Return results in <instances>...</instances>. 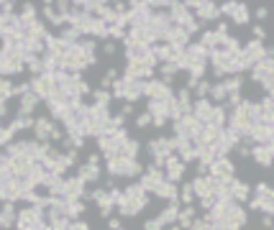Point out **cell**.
Here are the masks:
<instances>
[{
  "mask_svg": "<svg viewBox=\"0 0 274 230\" xmlns=\"http://www.w3.org/2000/svg\"><path fill=\"white\" fill-rule=\"evenodd\" d=\"M44 207H24V210H18V217H16V228L18 230H33L36 225H44Z\"/></svg>",
  "mask_w": 274,
  "mask_h": 230,
  "instance_id": "obj_1",
  "label": "cell"
},
{
  "mask_svg": "<svg viewBox=\"0 0 274 230\" xmlns=\"http://www.w3.org/2000/svg\"><path fill=\"white\" fill-rule=\"evenodd\" d=\"M233 174H236V164L228 156H221V159H215L213 164H210V169H208V177H213V179H218V182H225V179H233Z\"/></svg>",
  "mask_w": 274,
  "mask_h": 230,
  "instance_id": "obj_2",
  "label": "cell"
},
{
  "mask_svg": "<svg viewBox=\"0 0 274 230\" xmlns=\"http://www.w3.org/2000/svg\"><path fill=\"white\" fill-rule=\"evenodd\" d=\"M249 138H251V143H254V146H272V141H274V131H272V125H261V123H256L254 128L249 131Z\"/></svg>",
  "mask_w": 274,
  "mask_h": 230,
  "instance_id": "obj_3",
  "label": "cell"
},
{
  "mask_svg": "<svg viewBox=\"0 0 274 230\" xmlns=\"http://www.w3.org/2000/svg\"><path fill=\"white\" fill-rule=\"evenodd\" d=\"M182 174H185V164H182V161L172 154L164 161V177H167V182H179Z\"/></svg>",
  "mask_w": 274,
  "mask_h": 230,
  "instance_id": "obj_4",
  "label": "cell"
},
{
  "mask_svg": "<svg viewBox=\"0 0 274 230\" xmlns=\"http://www.w3.org/2000/svg\"><path fill=\"white\" fill-rule=\"evenodd\" d=\"M154 194L159 200H167V202H177V194H179V189H177V184L174 182H159L156 184V189H154Z\"/></svg>",
  "mask_w": 274,
  "mask_h": 230,
  "instance_id": "obj_5",
  "label": "cell"
},
{
  "mask_svg": "<svg viewBox=\"0 0 274 230\" xmlns=\"http://www.w3.org/2000/svg\"><path fill=\"white\" fill-rule=\"evenodd\" d=\"M195 18L202 23V21H215V18H221V8L215 5V3H205V0H200V5L195 10Z\"/></svg>",
  "mask_w": 274,
  "mask_h": 230,
  "instance_id": "obj_6",
  "label": "cell"
},
{
  "mask_svg": "<svg viewBox=\"0 0 274 230\" xmlns=\"http://www.w3.org/2000/svg\"><path fill=\"white\" fill-rule=\"evenodd\" d=\"M51 131H54L51 118H36L33 120V136H36V141H49Z\"/></svg>",
  "mask_w": 274,
  "mask_h": 230,
  "instance_id": "obj_7",
  "label": "cell"
},
{
  "mask_svg": "<svg viewBox=\"0 0 274 230\" xmlns=\"http://www.w3.org/2000/svg\"><path fill=\"white\" fill-rule=\"evenodd\" d=\"M251 159H254L259 166H272V159H274L272 146H251Z\"/></svg>",
  "mask_w": 274,
  "mask_h": 230,
  "instance_id": "obj_8",
  "label": "cell"
},
{
  "mask_svg": "<svg viewBox=\"0 0 274 230\" xmlns=\"http://www.w3.org/2000/svg\"><path fill=\"white\" fill-rule=\"evenodd\" d=\"M177 215H179V202H169L162 212L156 215V220H159V225H172V223H177Z\"/></svg>",
  "mask_w": 274,
  "mask_h": 230,
  "instance_id": "obj_9",
  "label": "cell"
},
{
  "mask_svg": "<svg viewBox=\"0 0 274 230\" xmlns=\"http://www.w3.org/2000/svg\"><path fill=\"white\" fill-rule=\"evenodd\" d=\"M77 177L82 179L85 184L98 182L100 179V164H82V166H77Z\"/></svg>",
  "mask_w": 274,
  "mask_h": 230,
  "instance_id": "obj_10",
  "label": "cell"
},
{
  "mask_svg": "<svg viewBox=\"0 0 274 230\" xmlns=\"http://www.w3.org/2000/svg\"><path fill=\"white\" fill-rule=\"evenodd\" d=\"M39 102H41V100L33 95V92H26L24 97H18V115H31L33 110H36Z\"/></svg>",
  "mask_w": 274,
  "mask_h": 230,
  "instance_id": "obj_11",
  "label": "cell"
},
{
  "mask_svg": "<svg viewBox=\"0 0 274 230\" xmlns=\"http://www.w3.org/2000/svg\"><path fill=\"white\" fill-rule=\"evenodd\" d=\"M228 18H231V23H236V26H244V23H249V18H251V13H249V5H244V3H236L233 13L228 16Z\"/></svg>",
  "mask_w": 274,
  "mask_h": 230,
  "instance_id": "obj_12",
  "label": "cell"
},
{
  "mask_svg": "<svg viewBox=\"0 0 274 230\" xmlns=\"http://www.w3.org/2000/svg\"><path fill=\"white\" fill-rule=\"evenodd\" d=\"M139 151H141V143L139 141H133V138H128V141H125V146L121 148V156H125V159H128V161H136V159H139Z\"/></svg>",
  "mask_w": 274,
  "mask_h": 230,
  "instance_id": "obj_13",
  "label": "cell"
},
{
  "mask_svg": "<svg viewBox=\"0 0 274 230\" xmlns=\"http://www.w3.org/2000/svg\"><path fill=\"white\" fill-rule=\"evenodd\" d=\"M254 210H261V212H267V215H272V210H274V202H272V197H261V194H256L254 200L249 202Z\"/></svg>",
  "mask_w": 274,
  "mask_h": 230,
  "instance_id": "obj_14",
  "label": "cell"
},
{
  "mask_svg": "<svg viewBox=\"0 0 274 230\" xmlns=\"http://www.w3.org/2000/svg\"><path fill=\"white\" fill-rule=\"evenodd\" d=\"M177 72H179V69H177V64H172V62H164V64H159V74L164 77V82H172Z\"/></svg>",
  "mask_w": 274,
  "mask_h": 230,
  "instance_id": "obj_15",
  "label": "cell"
},
{
  "mask_svg": "<svg viewBox=\"0 0 274 230\" xmlns=\"http://www.w3.org/2000/svg\"><path fill=\"white\" fill-rule=\"evenodd\" d=\"M177 202H182V205H192V202H195V194H192V187H190V184H185V187L179 189Z\"/></svg>",
  "mask_w": 274,
  "mask_h": 230,
  "instance_id": "obj_16",
  "label": "cell"
},
{
  "mask_svg": "<svg viewBox=\"0 0 274 230\" xmlns=\"http://www.w3.org/2000/svg\"><path fill=\"white\" fill-rule=\"evenodd\" d=\"M210 85L213 82H208V79H200V82L192 87V92L198 95V100H202V97H208V92H210Z\"/></svg>",
  "mask_w": 274,
  "mask_h": 230,
  "instance_id": "obj_17",
  "label": "cell"
},
{
  "mask_svg": "<svg viewBox=\"0 0 274 230\" xmlns=\"http://www.w3.org/2000/svg\"><path fill=\"white\" fill-rule=\"evenodd\" d=\"M93 97H95L98 105H108V102L113 100V95H110L108 90H95V92H93Z\"/></svg>",
  "mask_w": 274,
  "mask_h": 230,
  "instance_id": "obj_18",
  "label": "cell"
},
{
  "mask_svg": "<svg viewBox=\"0 0 274 230\" xmlns=\"http://www.w3.org/2000/svg\"><path fill=\"white\" fill-rule=\"evenodd\" d=\"M208 228H210V220H208V217H195L187 230H208Z\"/></svg>",
  "mask_w": 274,
  "mask_h": 230,
  "instance_id": "obj_19",
  "label": "cell"
},
{
  "mask_svg": "<svg viewBox=\"0 0 274 230\" xmlns=\"http://www.w3.org/2000/svg\"><path fill=\"white\" fill-rule=\"evenodd\" d=\"M108 36L110 39H125V28H121V26H108Z\"/></svg>",
  "mask_w": 274,
  "mask_h": 230,
  "instance_id": "obj_20",
  "label": "cell"
},
{
  "mask_svg": "<svg viewBox=\"0 0 274 230\" xmlns=\"http://www.w3.org/2000/svg\"><path fill=\"white\" fill-rule=\"evenodd\" d=\"M146 125H151V115L149 113H141L139 118H136V128H146Z\"/></svg>",
  "mask_w": 274,
  "mask_h": 230,
  "instance_id": "obj_21",
  "label": "cell"
},
{
  "mask_svg": "<svg viewBox=\"0 0 274 230\" xmlns=\"http://www.w3.org/2000/svg\"><path fill=\"white\" fill-rule=\"evenodd\" d=\"M256 194H261V197H272V187L267 182H259L256 184Z\"/></svg>",
  "mask_w": 274,
  "mask_h": 230,
  "instance_id": "obj_22",
  "label": "cell"
},
{
  "mask_svg": "<svg viewBox=\"0 0 274 230\" xmlns=\"http://www.w3.org/2000/svg\"><path fill=\"white\" fill-rule=\"evenodd\" d=\"M70 230H90V223L87 220H72Z\"/></svg>",
  "mask_w": 274,
  "mask_h": 230,
  "instance_id": "obj_23",
  "label": "cell"
},
{
  "mask_svg": "<svg viewBox=\"0 0 274 230\" xmlns=\"http://www.w3.org/2000/svg\"><path fill=\"white\" fill-rule=\"evenodd\" d=\"M144 230H164V228L159 225V220L154 217V220H146V223H144Z\"/></svg>",
  "mask_w": 274,
  "mask_h": 230,
  "instance_id": "obj_24",
  "label": "cell"
},
{
  "mask_svg": "<svg viewBox=\"0 0 274 230\" xmlns=\"http://www.w3.org/2000/svg\"><path fill=\"white\" fill-rule=\"evenodd\" d=\"M102 51H105V56H113V54H116V44H113V41H105Z\"/></svg>",
  "mask_w": 274,
  "mask_h": 230,
  "instance_id": "obj_25",
  "label": "cell"
},
{
  "mask_svg": "<svg viewBox=\"0 0 274 230\" xmlns=\"http://www.w3.org/2000/svg\"><path fill=\"white\" fill-rule=\"evenodd\" d=\"M121 115H123V118H128V115H133V105H131V102H123Z\"/></svg>",
  "mask_w": 274,
  "mask_h": 230,
  "instance_id": "obj_26",
  "label": "cell"
},
{
  "mask_svg": "<svg viewBox=\"0 0 274 230\" xmlns=\"http://www.w3.org/2000/svg\"><path fill=\"white\" fill-rule=\"evenodd\" d=\"M254 36H256V41H261L267 33H264V28H261V26H254Z\"/></svg>",
  "mask_w": 274,
  "mask_h": 230,
  "instance_id": "obj_27",
  "label": "cell"
},
{
  "mask_svg": "<svg viewBox=\"0 0 274 230\" xmlns=\"http://www.w3.org/2000/svg\"><path fill=\"white\" fill-rule=\"evenodd\" d=\"M108 225H110V230H121V220H118V217H110Z\"/></svg>",
  "mask_w": 274,
  "mask_h": 230,
  "instance_id": "obj_28",
  "label": "cell"
},
{
  "mask_svg": "<svg viewBox=\"0 0 274 230\" xmlns=\"http://www.w3.org/2000/svg\"><path fill=\"white\" fill-rule=\"evenodd\" d=\"M100 154H90V159H87V164H100Z\"/></svg>",
  "mask_w": 274,
  "mask_h": 230,
  "instance_id": "obj_29",
  "label": "cell"
},
{
  "mask_svg": "<svg viewBox=\"0 0 274 230\" xmlns=\"http://www.w3.org/2000/svg\"><path fill=\"white\" fill-rule=\"evenodd\" d=\"M261 225L272 230V215H264V217H261Z\"/></svg>",
  "mask_w": 274,
  "mask_h": 230,
  "instance_id": "obj_30",
  "label": "cell"
},
{
  "mask_svg": "<svg viewBox=\"0 0 274 230\" xmlns=\"http://www.w3.org/2000/svg\"><path fill=\"white\" fill-rule=\"evenodd\" d=\"M267 13H269L267 8H259V10H256V18H259V21H261V18H267Z\"/></svg>",
  "mask_w": 274,
  "mask_h": 230,
  "instance_id": "obj_31",
  "label": "cell"
},
{
  "mask_svg": "<svg viewBox=\"0 0 274 230\" xmlns=\"http://www.w3.org/2000/svg\"><path fill=\"white\" fill-rule=\"evenodd\" d=\"M33 230H51V228H49V223H44V225H36Z\"/></svg>",
  "mask_w": 274,
  "mask_h": 230,
  "instance_id": "obj_32",
  "label": "cell"
},
{
  "mask_svg": "<svg viewBox=\"0 0 274 230\" xmlns=\"http://www.w3.org/2000/svg\"><path fill=\"white\" fill-rule=\"evenodd\" d=\"M0 228H3V223H0Z\"/></svg>",
  "mask_w": 274,
  "mask_h": 230,
  "instance_id": "obj_33",
  "label": "cell"
}]
</instances>
